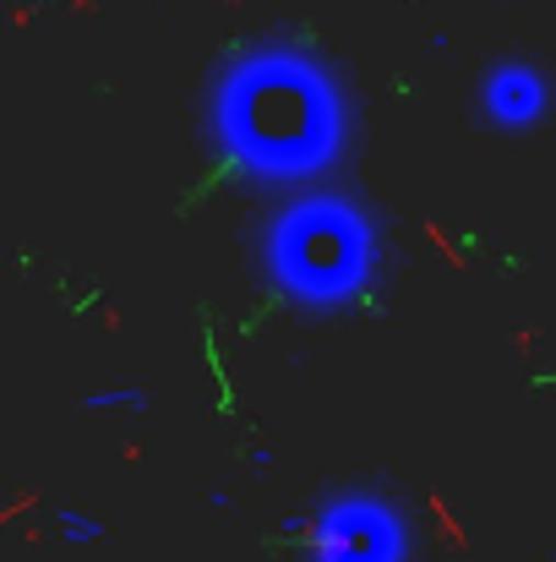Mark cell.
<instances>
[{"label":"cell","mask_w":556,"mask_h":562,"mask_svg":"<svg viewBox=\"0 0 556 562\" xmlns=\"http://www.w3.org/2000/svg\"><path fill=\"white\" fill-rule=\"evenodd\" d=\"M218 143L229 165L251 176H311L333 165L339 148V88L328 71H317L300 49H257L224 77L218 99Z\"/></svg>","instance_id":"1"},{"label":"cell","mask_w":556,"mask_h":562,"mask_svg":"<svg viewBox=\"0 0 556 562\" xmlns=\"http://www.w3.org/2000/svg\"><path fill=\"white\" fill-rule=\"evenodd\" d=\"M300 562H409V519L398 497L339 486L300 519Z\"/></svg>","instance_id":"3"},{"label":"cell","mask_w":556,"mask_h":562,"mask_svg":"<svg viewBox=\"0 0 556 562\" xmlns=\"http://www.w3.org/2000/svg\"><path fill=\"white\" fill-rule=\"evenodd\" d=\"M82 409H93V415H104V409H148V393L143 387H93V393H82Z\"/></svg>","instance_id":"6"},{"label":"cell","mask_w":556,"mask_h":562,"mask_svg":"<svg viewBox=\"0 0 556 562\" xmlns=\"http://www.w3.org/2000/svg\"><path fill=\"white\" fill-rule=\"evenodd\" d=\"M552 115V77L541 60L508 55L480 82V121L497 132H535Z\"/></svg>","instance_id":"4"},{"label":"cell","mask_w":556,"mask_h":562,"mask_svg":"<svg viewBox=\"0 0 556 562\" xmlns=\"http://www.w3.org/2000/svg\"><path fill=\"white\" fill-rule=\"evenodd\" d=\"M55 536H60V547H93V541H104V519H93V514H77V508H60L55 514Z\"/></svg>","instance_id":"5"},{"label":"cell","mask_w":556,"mask_h":562,"mask_svg":"<svg viewBox=\"0 0 556 562\" xmlns=\"http://www.w3.org/2000/svg\"><path fill=\"white\" fill-rule=\"evenodd\" d=\"M552 562H556V558H552Z\"/></svg>","instance_id":"7"},{"label":"cell","mask_w":556,"mask_h":562,"mask_svg":"<svg viewBox=\"0 0 556 562\" xmlns=\"http://www.w3.org/2000/svg\"><path fill=\"white\" fill-rule=\"evenodd\" d=\"M376 235L344 196H306L268 235V273L295 306H344L366 290Z\"/></svg>","instance_id":"2"}]
</instances>
